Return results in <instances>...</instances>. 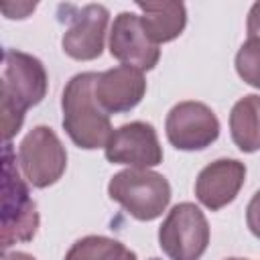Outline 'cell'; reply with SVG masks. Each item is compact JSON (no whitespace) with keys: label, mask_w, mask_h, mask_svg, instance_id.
<instances>
[{"label":"cell","mask_w":260,"mask_h":260,"mask_svg":"<svg viewBox=\"0 0 260 260\" xmlns=\"http://www.w3.org/2000/svg\"><path fill=\"white\" fill-rule=\"evenodd\" d=\"M110 12L102 4H87L71 16V24L63 35V51L77 61H91L102 55Z\"/></svg>","instance_id":"30bf717a"},{"label":"cell","mask_w":260,"mask_h":260,"mask_svg":"<svg viewBox=\"0 0 260 260\" xmlns=\"http://www.w3.org/2000/svg\"><path fill=\"white\" fill-rule=\"evenodd\" d=\"M37 8V4L32 2H16V4H10V2H6V4H2V12L6 14V18H24L28 12H32Z\"/></svg>","instance_id":"ac0fdd59"},{"label":"cell","mask_w":260,"mask_h":260,"mask_svg":"<svg viewBox=\"0 0 260 260\" xmlns=\"http://www.w3.org/2000/svg\"><path fill=\"white\" fill-rule=\"evenodd\" d=\"M65 260H136V254L118 240L106 236H85L69 248Z\"/></svg>","instance_id":"9a60e30c"},{"label":"cell","mask_w":260,"mask_h":260,"mask_svg":"<svg viewBox=\"0 0 260 260\" xmlns=\"http://www.w3.org/2000/svg\"><path fill=\"white\" fill-rule=\"evenodd\" d=\"M209 244V223L195 203L175 205L158 228V246L171 260H199Z\"/></svg>","instance_id":"5b68a950"},{"label":"cell","mask_w":260,"mask_h":260,"mask_svg":"<svg viewBox=\"0 0 260 260\" xmlns=\"http://www.w3.org/2000/svg\"><path fill=\"white\" fill-rule=\"evenodd\" d=\"M228 260H246V258H228Z\"/></svg>","instance_id":"44dd1931"},{"label":"cell","mask_w":260,"mask_h":260,"mask_svg":"<svg viewBox=\"0 0 260 260\" xmlns=\"http://www.w3.org/2000/svg\"><path fill=\"white\" fill-rule=\"evenodd\" d=\"M167 138L179 150H203L219 136V120L201 102H181L167 116Z\"/></svg>","instance_id":"52a82bcc"},{"label":"cell","mask_w":260,"mask_h":260,"mask_svg":"<svg viewBox=\"0 0 260 260\" xmlns=\"http://www.w3.org/2000/svg\"><path fill=\"white\" fill-rule=\"evenodd\" d=\"M238 75L252 87L260 89V41H246L236 55Z\"/></svg>","instance_id":"2e32d148"},{"label":"cell","mask_w":260,"mask_h":260,"mask_svg":"<svg viewBox=\"0 0 260 260\" xmlns=\"http://www.w3.org/2000/svg\"><path fill=\"white\" fill-rule=\"evenodd\" d=\"M230 132L242 152L260 150V95H244L230 114Z\"/></svg>","instance_id":"5bb4252c"},{"label":"cell","mask_w":260,"mask_h":260,"mask_svg":"<svg viewBox=\"0 0 260 260\" xmlns=\"http://www.w3.org/2000/svg\"><path fill=\"white\" fill-rule=\"evenodd\" d=\"M2 260H35V258L26 252H6L2 256Z\"/></svg>","instance_id":"ffe728a7"},{"label":"cell","mask_w":260,"mask_h":260,"mask_svg":"<svg viewBox=\"0 0 260 260\" xmlns=\"http://www.w3.org/2000/svg\"><path fill=\"white\" fill-rule=\"evenodd\" d=\"M100 73H77L73 75L61 98L63 128L67 136L79 148L93 150L108 144L112 136V124L108 112L95 98V81Z\"/></svg>","instance_id":"7a4b0ae2"},{"label":"cell","mask_w":260,"mask_h":260,"mask_svg":"<svg viewBox=\"0 0 260 260\" xmlns=\"http://www.w3.org/2000/svg\"><path fill=\"white\" fill-rule=\"evenodd\" d=\"M246 223L250 228V232L260 240V191L254 193V197L248 203L246 209Z\"/></svg>","instance_id":"e0dca14e"},{"label":"cell","mask_w":260,"mask_h":260,"mask_svg":"<svg viewBox=\"0 0 260 260\" xmlns=\"http://www.w3.org/2000/svg\"><path fill=\"white\" fill-rule=\"evenodd\" d=\"M146 91V81L140 69L120 65L98 75L95 98L108 114L130 112L140 104Z\"/></svg>","instance_id":"7c38bea8"},{"label":"cell","mask_w":260,"mask_h":260,"mask_svg":"<svg viewBox=\"0 0 260 260\" xmlns=\"http://www.w3.org/2000/svg\"><path fill=\"white\" fill-rule=\"evenodd\" d=\"M248 41H260V2L252 4L248 12Z\"/></svg>","instance_id":"d6986e66"},{"label":"cell","mask_w":260,"mask_h":260,"mask_svg":"<svg viewBox=\"0 0 260 260\" xmlns=\"http://www.w3.org/2000/svg\"><path fill=\"white\" fill-rule=\"evenodd\" d=\"M47 93L45 65L22 51L6 49L2 65V89H0V114L2 136L6 142L20 130L24 112L43 102Z\"/></svg>","instance_id":"6da1fadb"},{"label":"cell","mask_w":260,"mask_h":260,"mask_svg":"<svg viewBox=\"0 0 260 260\" xmlns=\"http://www.w3.org/2000/svg\"><path fill=\"white\" fill-rule=\"evenodd\" d=\"M106 148V158L114 165L130 169H148L162 162V148L156 130L146 122H130L112 132Z\"/></svg>","instance_id":"ba28073f"},{"label":"cell","mask_w":260,"mask_h":260,"mask_svg":"<svg viewBox=\"0 0 260 260\" xmlns=\"http://www.w3.org/2000/svg\"><path fill=\"white\" fill-rule=\"evenodd\" d=\"M108 193L138 221L160 217L171 201L169 181L148 169H126L116 173L110 179Z\"/></svg>","instance_id":"277c9868"},{"label":"cell","mask_w":260,"mask_h":260,"mask_svg":"<svg viewBox=\"0 0 260 260\" xmlns=\"http://www.w3.org/2000/svg\"><path fill=\"white\" fill-rule=\"evenodd\" d=\"M2 248H10L16 242H28L35 238L39 228L37 203L28 195L10 142L2 148Z\"/></svg>","instance_id":"3957f363"},{"label":"cell","mask_w":260,"mask_h":260,"mask_svg":"<svg viewBox=\"0 0 260 260\" xmlns=\"http://www.w3.org/2000/svg\"><path fill=\"white\" fill-rule=\"evenodd\" d=\"M18 165L32 187L45 189L65 173L67 152L49 126H35L18 146Z\"/></svg>","instance_id":"8992f818"},{"label":"cell","mask_w":260,"mask_h":260,"mask_svg":"<svg viewBox=\"0 0 260 260\" xmlns=\"http://www.w3.org/2000/svg\"><path fill=\"white\" fill-rule=\"evenodd\" d=\"M142 10V26L152 43H169L177 39L187 24V10L181 2H136Z\"/></svg>","instance_id":"4fadbf2b"},{"label":"cell","mask_w":260,"mask_h":260,"mask_svg":"<svg viewBox=\"0 0 260 260\" xmlns=\"http://www.w3.org/2000/svg\"><path fill=\"white\" fill-rule=\"evenodd\" d=\"M244 162L236 158H219L199 173L195 181V195L201 205H205L211 211H217L236 199L244 185Z\"/></svg>","instance_id":"8fae6325"},{"label":"cell","mask_w":260,"mask_h":260,"mask_svg":"<svg viewBox=\"0 0 260 260\" xmlns=\"http://www.w3.org/2000/svg\"><path fill=\"white\" fill-rule=\"evenodd\" d=\"M110 53L122 65L148 71L158 63V45L146 35L142 20L134 12H120L110 30Z\"/></svg>","instance_id":"9c48e42d"}]
</instances>
